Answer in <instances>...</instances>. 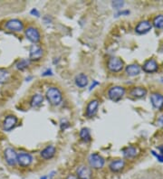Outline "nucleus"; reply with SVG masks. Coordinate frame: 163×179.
Wrapping results in <instances>:
<instances>
[{
	"instance_id": "obj_1",
	"label": "nucleus",
	"mask_w": 163,
	"mask_h": 179,
	"mask_svg": "<svg viewBox=\"0 0 163 179\" xmlns=\"http://www.w3.org/2000/svg\"><path fill=\"white\" fill-rule=\"evenodd\" d=\"M47 101L54 106L59 105L63 101V95L61 91L56 87H51L46 91Z\"/></svg>"
},
{
	"instance_id": "obj_2",
	"label": "nucleus",
	"mask_w": 163,
	"mask_h": 179,
	"mask_svg": "<svg viewBox=\"0 0 163 179\" xmlns=\"http://www.w3.org/2000/svg\"><path fill=\"white\" fill-rule=\"evenodd\" d=\"M125 94V89L121 86H113L108 91V97L113 102H119Z\"/></svg>"
},
{
	"instance_id": "obj_3",
	"label": "nucleus",
	"mask_w": 163,
	"mask_h": 179,
	"mask_svg": "<svg viewBox=\"0 0 163 179\" xmlns=\"http://www.w3.org/2000/svg\"><path fill=\"white\" fill-rule=\"evenodd\" d=\"M88 162L91 167L94 168V169H101L103 167L104 164H105V160L104 158L98 155L96 153H93L89 156L88 157Z\"/></svg>"
},
{
	"instance_id": "obj_4",
	"label": "nucleus",
	"mask_w": 163,
	"mask_h": 179,
	"mask_svg": "<svg viewBox=\"0 0 163 179\" xmlns=\"http://www.w3.org/2000/svg\"><path fill=\"white\" fill-rule=\"evenodd\" d=\"M107 66L111 72H119L123 68V62L118 57H111L108 61Z\"/></svg>"
},
{
	"instance_id": "obj_5",
	"label": "nucleus",
	"mask_w": 163,
	"mask_h": 179,
	"mask_svg": "<svg viewBox=\"0 0 163 179\" xmlns=\"http://www.w3.org/2000/svg\"><path fill=\"white\" fill-rule=\"evenodd\" d=\"M5 28L12 32H21L24 30V24L19 19H11L5 23Z\"/></svg>"
},
{
	"instance_id": "obj_6",
	"label": "nucleus",
	"mask_w": 163,
	"mask_h": 179,
	"mask_svg": "<svg viewBox=\"0 0 163 179\" xmlns=\"http://www.w3.org/2000/svg\"><path fill=\"white\" fill-rule=\"evenodd\" d=\"M4 156H5V159L6 163L9 166H11V167L16 166V164L17 163V154L16 153V151L13 148L7 147L4 152Z\"/></svg>"
},
{
	"instance_id": "obj_7",
	"label": "nucleus",
	"mask_w": 163,
	"mask_h": 179,
	"mask_svg": "<svg viewBox=\"0 0 163 179\" xmlns=\"http://www.w3.org/2000/svg\"><path fill=\"white\" fill-rule=\"evenodd\" d=\"M25 35L27 36V38L30 42L34 43H38V42L40 41V39H41L40 32H39L36 28H34V27H33V26H29V27H27V28L26 29Z\"/></svg>"
},
{
	"instance_id": "obj_8",
	"label": "nucleus",
	"mask_w": 163,
	"mask_h": 179,
	"mask_svg": "<svg viewBox=\"0 0 163 179\" xmlns=\"http://www.w3.org/2000/svg\"><path fill=\"white\" fill-rule=\"evenodd\" d=\"M76 177L79 179H92L93 171L87 166H80L76 170Z\"/></svg>"
},
{
	"instance_id": "obj_9",
	"label": "nucleus",
	"mask_w": 163,
	"mask_h": 179,
	"mask_svg": "<svg viewBox=\"0 0 163 179\" xmlns=\"http://www.w3.org/2000/svg\"><path fill=\"white\" fill-rule=\"evenodd\" d=\"M33 161L32 156L28 153L21 152L17 154V163L22 167H27L31 165Z\"/></svg>"
},
{
	"instance_id": "obj_10",
	"label": "nucleus",
	"mask_w": 163,
	"mask_h": 179,
	"mask_svg": "<svg viewBox=\"0 0 163 179\" xmlns=\"http://www.w3.org/2000/svg\"><path fill=\"white\" fill-rule=\"evenodd\" d=\"M29 52V58L31 61H39L44 54L42 47L38 46L37 44H33Z\"/></svg>"
},
{
	"instance_id": "obj_11",
	"label": "nucleus",
	"mask_w": 163,
	"mask_h": 179,
	"mask_svg": "<svg viewBox=\"0 0 163 179\" xmlns=\"http://www.w3.org/2000/svg\"><path fill=\"white\" fill-rule=\"evenodd\" d=\"M17 123V118L14 115H8L5 117L4 123H3V128L5 131H10L13 129Z\"/></svg>"
},
{
	"instance_id": "obj_12",
	"label": "nucleus",
	"mask_w": 163,
	"mask_h": 179,
	"mask_svg": "<svg viewBox=\"0 0 163 179\" xmlns=\"http://www.w3.org/2000/svg\"><path fill=\"white\" fill-rule=\"evenodd\" d=\"M151 28H152V25L151 24V22L148 20H144L138 24V26L135 28V31L140 35H143L148 33Z\"/></svg>"
},
{
	"instance_id": "obj_13",
	"label": "nucleus",
	"mask_w": 163,
	"mask_h": 179,
	"mask_svg": "<svg viewBox=\"0 0 163 179\" xmlns=\"http://www.w3.org/2000/svg\"><path fill=\"white\" fill-rule=\"evenodd\" d=\"M98 107H99V101L98 100H93L91 101L86 108V116L88 118H93L96 112H97Z\"/></svg>"
},
{
	"instance_id": "obj_14",
	"label": "nucleus",
	"mask_w": 163,
	"mask_h": 179,
	"mask_svg": "<svg viewBox=\"0 0 163 179\" xmlns=\"http://www.w3.org/2000/svg\"><path fill=\"white\" fill-rule=\"evenodd\" d=\"M55 151H56V149L54 146H48L41 151L40 156H41L42 158H44L45 160L51 159L55 155Z\"/></svg>"
},
{
	"instance_id": "obj_15",
	"label": "nucleus",
	"mask_w": 163,
	"mask_h": 179,
	"mask_svg": "<svg viewBox=\"0 0 163 179\" xmlns=\"http://www.w3.org/2000/svg\"><path fill=\"white\" fill-rule=\"evenodd\" d=\"M125 167V162L122 159H117L114 160L112 162H111V164L109 165V168L112 172L113 173H117L122 171Z\"/></svg>"
},
{
	"instance_id": "obj_16",
	"label": "nucleus",
	"mask_w": 163,
	"mask_h": 179,
	"mask_svg": "<svg viewBox=\"0 0 163 179\" xmlns=\"http://www.w3.org/2000/svg\"><path fill=\"white\" fill-rule=\"evenodd\" d=\"M143 71L146 72H154L158 70V64L155 60L150 59L146 61L142 66Z\"/></svg>"
},
{
	"instance_id": "obj_17",
	"label": "nucleus",
	"mask_w": 163,
	"mask_h": 179,
	"mask_svg": "<svg viewBox=\"0 0 163 179\" xmlns=\"http://www.w3.org/2000/svg\"><path fill=\"white\" fill-rule=\"evenodd\" d=\"M151 102L153 105V107L161 109L163 108V96L159 93H153L151 96Z\"/></svg>"
},
{
	"instance_id": "obj_18",
	"label": "nucleus",
	"mask_w": 163,
	"mask_h": 179,
	"mask_svg": "<svg viewBox=\"0 0 163 179\" xmlns=\"http://www.w3.org/2000/svg\"><path fill=\"white\" fill-rule=\"evenodd\" d=\"M75 84L79 88H84L88 84V77L84 73H80L75 77Z\"/></svg>"
},
{
	"instance_id": "obj_19",
	"label": "nucleus",
	"mask_w": 163,
	"mask_h": 179,
	"mask_svg": "<svg viewBox=\"0 0 163 179\" xmlns=\"http://www.w3.org/2000/svg\"><path fill=\"white\" fill-rule=\"evenodd\" d=\"M130 93L134 98H142L147 94V90L143 87H135L130 91Z\"/></svg>"
},
{
	"instance_id": "obj_20",
	"label": "nucleus",
	"mask_w": 163,
	"mask_h": 179,
	"mask_svg": "<svg viewBox=\"0 0 163 179\" xmlns=\"http://www.w3.org/2000/svg\"><path fill=\"white\" fill-rule=\"evenodd\" d=\"M139 154V149L135 146H129L123 150V156L126 158H133Z\"/></svg>"
},
{
	"instance_id": "obj_21",
	"label": "nucleus",
	"mask_w": 163,
	"mask_h": 179,
	"mask_svg": "<svg viewBox=\"0 0 163 179\" xmlns=\"http://www.w3.org/2000/svg\"><path fill=\"white\" fill-rule=\"evenodd\" d=\"M43 101H44L43 95L37 93V94H34L32 97L31 102H30V104H31V106L33 108H37L43 103Z\"/></svg>"
},
{
	"instance_id": "obj_22",
	"label": "nucleus",
	"mask_w": 163,
	"mask_h": 179,
	"mask_svg": "<svg viewBox=\"0 0 163 179\" xmlns=\"http://www.w3.org/2000/svg\"><path fill=\"white\" fill-rule=\"evenodd\" d=\"M140 72V68L138 64H130L126 67V73L130 76L138 75Z\"/></svg>"
},
{
	"instance_id": "obj_23",
	"label": "nucleus",
	"mask_w": 163,
	"mask_h": 179,
	"mask_svg": "<svg viewBox=\"0 0 163 179\" xmlns=\"http://www.w3.org/2000/svg\"><path fill=\"white\" fill-rule=\"evenodd\" d=\"M9 79H10V73L8 72V71L0 68V84L7 82Z\"/></svg>"
},
{
	"instance_id": "obj_24",
	"label": "nucleus",
	"mask_w": 163,
	"mask_h": 179,
	"mask_svg": "<svg viewBox=\"0 0 163 179\" xmlns=\"http://www.w3.org/2000/svg\"><path fill=\"white\" fill-rule=\"evenodd\" d=\"M80 137L84 142H89L91 140V134H90L89 129H86V128L82 129L81 131H80Z\"/></svg>"
},
{
	"instance_id": "obj_25",
	"label": "nucleus",
	"mask_w": 163,
	"mask_h": 179,
	"mask_svg": "<svg viewBox=\"0 0 163 179\" xmlns=\"http://www.w3.org/2000/svg\"><path fill=\"white\" fill-rule=\"evenodd\" d=\"M153 25L156 28L163 29V15H158L153 20Z\"/></svg>"
},
{
	"instance_id": "obj_26",
	"label": "nucleus",
	"mask_w": 163,
	"mask_h": 179,
	"mask_svg": "<svg viewBox=\"0 0 163 179\" xmlns=\"http://www.w3.org/2000/svg\"><path fill=\"white\" fill-rule=\"evenodd\" d=\"M28 65H29V61H28V60H26V59H23V60H21V61H19V62L17 63L16 68H17L18 70L23 71V70L27 69V68L28 67Z\"/></svg>"
},
{
	"instance_id": "obj_27",
	"label": "nucleus",
	"mask_w": 163,
	"mask_h": 179,
	"mask_svg": "<svg viewBox=\"0 0 163 179\" xmlns=\"http://www.w3.org/2000/svg\"><path fill=\"white\" fill-rule=\"evenodd\" d=\"M112 5L115 8H120V7H122L123 5V2H122V1H114L112 3Z\"/></svg>"
},
{
	"instance_id": "obj_28",
	"label": "nucleus",
	"mask_w": 163,
	"mask_h": 179,
	"mask_svg": "<svg viewBox=\"0 0 163 179\" xmlns=\"http://www.w3.org/2000/svg\"><path fill=\"white\" fill-rule=\"evenodd\" d=\"M31 14H32V15H35L36 16H39V12H38L35 8H34V9L31 10Z\"/></svg>"
},
{
	"instance_id": "obj_29",
	"label": "nucleus",
	"mask_w": 163,
	"mask_h": 179,
	"mask_svg": "<svg viewBox=\"0 0 163 179\" xmlns=\"http://www.w3.org/2000/svg\"><path fill=\"white\" fill-rule=\"evenodd\" d=\"M65 179H79L75 175H69Z\"/></svg>"
},
{
	"instance_id": "obj_30",
	"label": "nucleus",
	"mask_w": 163,
	"mask_h": 179,
	"mask_svg": "<svg viewBox=\"0 0 163 179\" xmlns=\"http://www.w3.org/2000/svg\"><path fill=\"white\" fill-rule=\"evenodd\" d=\"M52 74H53V73H52V71H51V70H47L46 72L43 73V75H44V76H46V75H52Z\"/></svg>"
},
{
	"instance_id": "obj_31",
	"label": "nucleus",
	"mask_w": 163,
	"mask_h": 179,
	"mask_svg": "<svg viewBox=\"0 0 163 179\" xmlns=\"http://www.w3.org/2000/svg\"><path fill=\"white\" fill-rule=\"evenodd\" d=\"M98 84H99V83H98L97 81H94V84H92V85H91V87H90V90L94 89V86H95V85H98Z\"/></svg>"
},
{
	"instance_id": "obj_32",
	"label": "nucleus",
	"mask_w": 163,
	"mask_h": 179,
	"mask_svg": "<svg viewBox=\"0 0 163 179\" xmlns=\"http://www.w3.org/2000/svg\"><path fill=\"white\" fill-rule=\"evenodd\" d=\"M160 121H161V123L163 125V116H161V119H160Z\"/></svg>"
},
{
	"instance_id": "obj_33",
	"label": "nucleus",
	"mask_w": 163,
	"mask_h": 179,
	"mask_svg": "<svg viewBox=\"0 0 163 179\" xmlns=\"http://www.w3.org/2000/svg\"><path fill=\"white\" fill-rule=\"evenodd\" d=\"M40 179H47V177H42Z\"/></svg>"
}]
</instances>
